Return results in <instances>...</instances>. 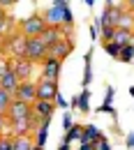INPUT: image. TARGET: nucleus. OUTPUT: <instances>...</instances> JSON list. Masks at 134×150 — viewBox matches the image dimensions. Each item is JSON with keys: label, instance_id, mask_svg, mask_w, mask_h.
<instances>
[{"label": "nucleus", "instance_id": "obj_1", "mask_svg": "<svg viewBox=\"0 0 134 150\" xmlns=\"http://www.w3.org/2000/svg\"><path fill=\"white\" fill-rule=\"evenodd\" d=\"M42 16L46 21V25L72 30V12H69V5L67 2H53L51 7H46V12Z\"/></svg>", "mask_w": 134, "mask_h": 150}, {"label": "nucleus", "instance_id": "obj_2", "mask_svg": "<svg viewBox=\"0 0 134 150\" xmlns=\"http://www.w3.org/2000/svg\"><path fill=\"white\" fill-rule=\"evenodd\" d=\"M44 30H46V21H44L42 14H33V16H28V19L21 21V35H23L26 39L39 37Z\"/></svg>", "mask_w": 134, "mask_h": 150}, {"label": "nucleus", "instance_id": "obj_3", "mask_svg": "<svg viewBox=\"0 0 134 150\" xmlns=\"http://www.w3.org/2000/svg\"><path fill=\"white\" fill-rule=\"evenodd\" d=\"M35 111H33V104H26V102H19V99H14L12 104H9V109L5 113V118H7V122L12 125V122H19V120H28V118H33Z\"/></svg>", "mask_w": 134, "mask_h": 150}, {"label": "nucleus", "instance_id": "obj_4", "mask_svg": "<svg viewBox=\"0 0 134 150\" xmlns=\"http://www.w3.org/2000/svg\"><path fill=\"white\" fill-rule=\"evenodd\" d=\"M46 53H49V46L39 37L26 42V60H30L33 65H35V62H44V60H46Z\"/></svg>", "mask_w": 134, "mask_h": 150}, {"label": "nucleus", "instance_id": "obj_5", "mask_svg": "<svg viewBox=\"0 0 134 150\" xmlns=\"http://www.w3.org/2000/svg\"><path fill=\"white\" fill-rule=\"evenodd\" d=\"M14 99L26 102V104H35L37 102V83L35 81H23V83H19V90L14 93Z\"/></svg>", "mask_w": 134, "mask_h": 150}, {"label": "nucleus", "instance_id": "obj_6", "mask_svg": "<svg viewBox=\"0 0 134 150\" xmlns=\"http://www.w3.org/2000/svg\"><path fill=\"white\" fill-rule=\"evenodd\" d=\"M9 69H12V74L23 83V81H30V76L35 72V65L23 58V60H12V67H9Z\"/></svg>", "mask_w": 134, "mask_h": 150}, {"label": "nucleus", "instance_id": "obj_7", "mask_svg": "<svg viewBox=\"0 0 134 150\" xmlns=\"http://www.w3.org/2000/svg\"><path fill=\"white\" fill-rule=\"evenodd\" d=\"M72 49H74V44H72V39H60V42H56L53 46H49V53H46V58H56V60H65V58L72 53Z\"/></svg>", "mask_w": 134, "mask_h": 150}, {"label": "nucleus", "instance_id": "obj_8", "mask_svg": "<svg viewBox=\"0 0 134 150\" xmlns=\"http://www.w3.org/2000/svg\"><path fill=\"white\" fill-rule=\"evenodd\" d=\"M56 95H58L56 81H46V79H39L37 81V99H42V102H53Z\"/></svg>", "mask_w": 134, "mask_h": 150}, {"label": "nucleus", "instance_id": "obj_9", "mask_svg": "<svg viewBox=\"0 0 134 150\" xmlns=\"http://www.w3.org/2000/svg\"><path fill=\"white\" fill-rule=\"evenodd\" d=\"M60 67H62L60 60H56V58H46V60L42 62V79H46V81H58Z\"/></svg>", "mask_w": 134, "mask_h": 150}, {"label": "nucleus", "instance_id": "obj_10", "mask_svg": "<svg viewBox=\"0 0 134 150\" xmlns=\"http://www.w3.org/2000/svg\"><path fill=\"white\" fill-rule=\"evenodd\" d=\"M33 111H35V115H37L39 120H51V115H53V102H42V99H37L33 104Z\"/></svg>", "mask_w": 134, "mask_h": 150}, {"label": "nucleus", "instance_id": "obj_11", "mask_svg": "<svg viewBox=\"0 0 134 150\" xmlns=\"http://www.w3.org/2000/svg\"><path fill=\"white\" fill-rule=\"evenodd\" d=\"M104 136L99 134V129L97 127H93V125H83V134H81V143H90V146H95V143H99Z\"/></svg>", "mask_w": 134, "mask_h": 150}, {"label": "nucleus", "instance_id": "obj_12", "mask_svg": "<svg viewBox=\"0 0 134 150\" xmlns=\"http://www.w3.org/2000/svg\"><path fill=\"white\" fill-rule=\"evenodd\" d=\"M19 83H21V81H19L14 74H12V69H9L7 74L0 79V88H2V90H7L9 95H14L16 90H19Z\"/></svg>", "mask_w": 134, "mask_h": 150}, {"label": "nucleus", "instance_id": "obj_13", "mask_svg": "<svg viewBox=\"0 0 134 150\" xmlns=\"http://www.w3.org/2000/svg\"><path fill=\"white\" fill-rule=\"evenodd\" d=\"M134 39V33H127V30H118L116 28L113 30V37H111V44H116V46H127V44H132Z\"/></svg>", "mask_w": 134, "mask_h": 150}, {"label": "nucleus", "instance_id": "obj_14", "mask_svg": "<svg viewBox=\"0 0 134 150\" xmlns=\"http://www.w3.org/2000/svg\"><path fill=\"white\" fill-rule=\"evenodd\" d=\"M118 30H127V33H132L134 30V12H127V9H123L120 12V19H118V25H116Z\"/></svg>", "mask_w": 134, "mask_h": 150}, {"label": "nucleus", "instance_id": "obj_15", "mask_svg": "<svg viewBox=\"0 0 134 150\" xmlns=\"http://www.w3.org/2000/svg\"><path fill=\"white\" fill-rule=\"evenodd\" d=\"M46 129H49V120H42L39 127L35 129V146L37 148H44V143H46Z\"/></svg>", "mask_w": 134, "mask_h": 150}, {"label": "nucleus", "instance_id": "obj_16", "mask_svg": "<svg viewBox=\"0 0 134 150\" xmlns=\"http://www.w3.org/2000/svg\"><path fill=\"white\" fill-rule=\"evenodd\" d=\"M33 139L30 136H16L12 139V150H33Z\"/></svg>", "mask_w": 134, "mask_h": 150}, {"label": "nucleus", "instance_id": "obj_17", "mask_svg": "<svg viewBox=\"0 0 134 150\" xmlns=\"http://www.w3.org/2000/svg\"><path fill=\"white\" fill-rule=\"evenodd\" d=\"M14 102V95H9L7 90H2L0 88V115H5L7 109H9V104Z\"/></svg>", "mask_w": 134, "mask_h": 150}, {"label": "nucleus", "instance_id": "obj_18", "mask_svg": "<svg viewBox=\"0 0 134 150\" xmlns=\"http://www.w3.org/2000/svg\"><path fill=\"white\" fill-rule=\"evenodd\" d=\"M81 134H83V127H81V125H72V127L67 129V134H65V143H72L74 139L81 141Z\"/></svg>", "mask_w": 134, "mask_h": 150}, {"label": "nucleus", "instance_id": "obj_19", "mask_svg": "<svg viewBox=\"0 0 134 150\" xmlns=\"http://www.w3.org/2000/svg\"><path fill=\"white\" fill-rule=\"evenodd\" d=\"M132 58H134V44H127V46L120 49V58H118L120 62H130Z\"/></svg>", "mask_w": 134, "mask_h": 150}, {"label": "nucleus", "instance_id": "obj_20", "mask_svg": "<svg viewBox=\"0 0 134 150\" xmlns=\"http://www.w3.org/2000/svg\"><path fill=\"white\" fill-rule=\"evenodd\" d=\"M9 67H12V58H7V56H0V79L9 72Z\"/></svg>", "mask_w": 134, "mask_h": 150}, {"label": "nucleus", "instance_id": "obj_21", "mask_svg": "<svg viewBox=\"0 0 134 150\" xmlns=\"http://www.w3.org/2000/svg\"><path fill=\"white\" fill-rule=\"evenodd\" d=\"M77 109H81V111H88V90H83V93L77 97Z\"/></svg>", "mask_w": 134, "mask_h": 150}, {"label": "nucleus", "instance_id": "obj_22", "mask_svg": "<svg viewBox=\"0 0 134 150\" xmlns=\"http://www.w3.org/2000/svg\"><path fill=\"white\" fill-rule=\"evenodd\" d=\"M104 51H106L111 58H120V46H116V44H111V42L104 44Z\"/></svg>", "mask_w": 134, "mask_h": 150}, {"label": "nucleus", "instance_id": "obj_23", "mask_svg": "<svg viewBox=\"0 0 134 150\" xmlns=\"http://www.w3.org/2000/svg\"><path fill=\"white\" fill-rule=\"evenodd\" d=\"M113 30H116V28H102V30H99V37H102V42H104V44H109V42H111Z\"/></svg>", "mask_w": 134, "mask_h": 150}, {"label": "nucleus", "instance_id": "obj_24", "mask_svg": "<svg viewBox=\"0 0 134 150\" xmlns=\"http://www.w3.org/2000/svg\"><path fill=\"white\" fill-rule=\"evenodd\" d=\"M0 150H12V136L9 134L0 136Z\"/></svg>", "mask_w": 134, "mask_h": 150}, {"label": "nucleus", "instance_id": "obj_25", "mask_svg": "<svg viewBox=\"0 0 134 150\" xmlns=\"http://www.w3.org/2000/svg\"><path fill=\"white\" fill-rule=\"evenodd\" d=\"M2 132H9V122H7L5 115H0V134H2Z\"/></svg>", "mask_w": 134, "mask_h": 150}, {"label": "nucleus", "instance_id": "obj_26", "mask_svg": "<svg viewBox=\"0 0 134 150\" xmlns=\"http://www.w3.org/2000/svg\"><path fill=\"white\" fill-rule=\"evenodd\" d=\"M95 150H111V146L106 143V139H102L99 143H95Z\"/></svg>", "mask_w": 134, "mask_h": 150}, {"label": "nucleus", "instance_id": "obj_27", "mask_svg": "<svg viewBox=\"0 0 134 150\" xmlns=\"http://www.w3.org/2000/svg\"><path fill=\"white\" fill-rule=\"evenodd\" d=\"M62 125H65V129H69V127H72V115H69V113H65V115H62Z\"/></svg>", "mask_w": 134, "mask_h": 150}, {"label": "nucleus", "instance_id": "obj_28", "mask_svg": "<svg viewBox=\"0 0 134 150\" xmlns=\"http://www.w3.org/2000/svg\"><path fill=\"white\" fill-rule=\"evenodd\" d=\"M56 104H58V106H69V104H67V102H65V99L60 97V93L56 95Z\"/></svg>", "mask_w": 134, "mask_h": 150}, {"label": "nucleus", "instance_id": "obj_29", "mask_svg": "<svg viewBox=\"0 0 134 150\" xmlns=\"http://www.w3.org/2000/svg\"><path fill=\"white\" fill-rule=\"evenodd\" d=\"M79 150H95V146H90V143H81V148Z\"/></svg>", "mask_w": 134, "mask_h": 150}, {"label": "nucleus", "instance_id": "obj_30", "mask_svg": "<svg viewBox=\"0 0 134 150\" xmlns=\"http://www.w3.org/2000/svg\"><path fill=\"white\" fill-rule=\"evenodd\" d=\"M58 150H69V143H62V146H60Z\"/></svg>", "mask_w": 134, "mask_h": 150}, {"label": "nucleus", "instance_id": "obj_31", "mask_svg": "<svg viewBox=\"0 0 134 150\" xmlns=\"http://www.w3.org/2000/svg\"><path fill=\"white\" fill-rule=\"evenodd\" d=\"M5 16H7V14H5V9L0 7V19H5Z\"/></svg>", "mask_w": 134, "mask_h": 150}, {"label": "nucleus", "instance_id": "obj_32", "mask_svg": "<svg viewBox=\"0 0 134 150\" xmlns=\"http://www.w3.org/2000/svg\"><path fill=\"white\" fill-rule=\"evenodd\" d=\"M127 146H134V136H132V139H127Z\"/></svg>", "mask_w": 134, "mask_h": 150}, {"label": "nucleus", "instance_id": "obj_33", "mask_svg": "<svg viewBox=\"0 0 134 150\" xmlns=\"http://www.w3.org/2000/svg\"><path fill=\"white\" fill-rule=\"evenodd\" d=\"M33 150H44V148H37V146H33Z\"/></svg>", "mask_w": 134, "mask_h": 150}, {"label": "nucleus", "instance_id": "obj_34", "mask_svg": "<svg viewBox=\"0 0 134 150\" xmlns=\"http://www.w3.org/2000/svg\"><path fill=\"white\" fill-rule=\"evenodd\" d=\"M0 46H2V37H0Z\"/></svg>", "mask_w": 134, "mask_h": 150}]
</instances>
